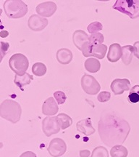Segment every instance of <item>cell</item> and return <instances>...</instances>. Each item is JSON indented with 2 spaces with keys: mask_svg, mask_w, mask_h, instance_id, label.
Returning a JSON list of instances; mask_svg holds the SVG:
<instances>
[{
  "mask_svg": "<svg viewBox=\"0 0 139 157\" xmlns=\"http://www.w3.org/2000/svg\"><path fill=\"white\" fill-rule=\"evenodd\" d=\"M101 140L108 146L121 145L130 132L128 122L110 112H103L98 124Z\"/></svg>",
  "mask_w": 139,
  "mask_h": 157,
  "instance_id": "6da1fadb",
  "label": "cell"
},
{
  "mask_svg": "<svg viewBox=\"0 0 139 157\" xmlns=\"http://www.w3.org/2000/svg\"><path fill=\"white\" fill-rule=\"evenodd\" d=\"M21 113L22 109L20 105L13 100H5L0 105V117L13 124L20 121Z\"/></svg>",
  "mask_w": 139,
  "mask_h": 157,
  "instance_id": "7a4b0ae2",
  "label": "cell"
},
{
  "mask_svg": "<svg viewBox=\"0 0 139 157\" xmlns=\"http://www.w3.org/2000/svg\"><path fill=\"white\" fill-rule=\"evenodd\" d=\"M4 10L9 18H20L28 13V6L21 0H7L4 3Z\"/></svg>",
  "mask_w": 139,
  "mask_h": 157,
  "instance_id": "3957f363",
  "label": "cell"
},
{
  "mask_svg": "<svg viewBox=\"0 0 139 157\" xmlns=\"http://www.w3.org/2000/svg\"><path fill=\"white\" fill-rule=\"evenodd\" d=\"M112 8L128 15L131 19L139 17V0H117Z\"/></svg>",
  "mask_w": 139,
  "mask_h": 157,
  "instance_id": "277c9868",
  "label": "cell"
},
{
  "mask_svg": "<svg viewBox=\"0 0 139 157\" xmlns=\"http://www.w3.org/2000/svg\"><path fill=\"white\" fill-rule=\"evenodd\" d=\"M9 66L17 75L22 76L26 73V71L28 70L29 61L24 55L16 53L9 58Z\"/></svg>",
  "mask_w": 139,
  "mask_h": 157,
  "instance_id": "5b68a950",
  "label": "cell"
},
{
  "mask_svg": "<svg viewBox=\"0 0 139 157\" xmlns=\"http://www.w3.org/2000/svg\"><path fill=\"white\" fill-rule=\"evenodd\" d=\"M81 51L83 56L86 57V58L93 56L99 59H103L107 51V46L105 44L93 46L88 42L84 44Z\"/></svg>",
  "mask_w": 139,
  "mask_h": 157,
  "instance_id": "8992f818",
  "label": "cell"
},
{
  "mask_svg": "<svg viewBox=\"0 0 139 157\" xmlns=\"http://www.w3.org/2000/svg\"><path fill=\"white\" fill-rule=\"evenodd\" d=\"M81 87L86 93L97 95L101 90V86L93 76L84 74L81 78Z\"/></svg>",
  "mask_w": 139,
  "mask_h": 157,
  "instance_id": "52a82bcc",
  "label": "cell"
},
{
  "mask_svg": "<svg viewBox=\"0 0 139 157\" xmlns=\"http://www.w3.org/2000/svg\"><path fill=\"white\" fill-rule=\"evenodd\" d=\"M61 127L57 117H46L42 121L43 132L46 137H50L52 135L60 132Z\"/></svg>",
  "mask_w": 139,
  "mask_h": 157,
  "instance_id": "ba28073f",
  "label": "cell"
},
{
  "mask_svg": "<svg viewBox=\"0 0 139 157\" xmlns=\"http://www.w3.org/2000/svg\"><path fill=\"white\" fill-rule=\"evenodd\" d=\"M47 150L52 156L60 157L66 152L67 146H66L65 142L62 139L56 137L51 140Z\"/></svg>",
  "mask_w": 139,
  "mask_h": 157,
  "instance_id": "9c48e42d",
  "label": "cell"
},
{
  "mask_svg": "<svg viewBox=\"0 0 139 157\" xmlns=\"http://www.w3.org/2000/svg\"><path fill=\"white\" fill-rule=\"evenodd\" d=\"M49 21L38 15H32L28 19V27L34 31H43L48 25Z\"/></svg>",
  "mask_w": 139,
  "mask_h": 157,
  "instance_id": "30bf717a",
  "label": "cell"
},
{
  "mask_svg": "<svg viewBox=\"0 0 139 157\" xmlns=\"http://www.w3.org/2000/svg\"><path fill=\"white\" fill-rule=\"evenodd\" d=\"M110 87L115 95H122L125 91L130 90V82L128 78H116L112 82Z\"/></svg>",
  "mask_w": 139,
  "mask_h": 157,
  "instance_id": "8fae6325",
  "label": "cell"
},
{
  "mask_svg": "<svg viewBox=\"0 0 139 157\" xmlns=\"http://www.w3.org/2000/svg\"><path fill=\"white\" fill-rule=\"evenodd\" d=\"M36 13L40 16L49 17L52 16L57 10V5L54 2H45L41 3L36 8Z\"/></svg>",
  "mask_w": 139,
  "mask_h": 157,
  "instance_id": "7c38bea8",
  "label": "cell"
},
{
  "mask_svg": "<svg viewBox=\"0 0 139 157\" xmlns=\"http://www.w3.org/2000/svg\"><path fill=\"white\" fill-rule=\"evenodd\" d=\"M77 129L80 132L83 133L86 136H89V135H93L95 132V129L93 128L92 125L91 120L90 118L83 119V120L79 121L76 124Z\"/></svg>",
  "mask_w": 139,
  "mask_h": 157,
  "instance_id": "4fadbf2b",
  "label": "cell"
},
{
  "mask_svg": "<svg viewBox=\"0 0 139 157\" xmlns=\"http://www.w3.org/2000/svg\"><path fill=\"white\" fill-rule=\"evenodd\" d=\"M58 105L53 98H49L44 101L42 106V113L46 116H54L58 112Z\"/></svg>",
  "mask_w": 139,
  "mask_h": 157,
  "instance_id": "5bb4252c",
  "label": "cell"
},
{
  "mask_svg": "<svg viewBox=\"0 0 139 157\" xmlns=\"http://www.w3.org/2000/svg\"><path fill=\"white\" fill-rule=\"evenodd\" d=\"M89 36L84 31L77 30L73 33L72 41H73L74 44L75 45V47L78 50H82L84 44L89 42Z\"/></svg>",
  "mask_w": 139,
  "mask_h": 157,
  "instance_id": "9a60e30c",
  "label": "cell"
},
{
  "mask_svg": "<svg viewBox=\"0 0 139 157\" xmlns=\"http://www.w3.org/2000/svg\"><path fill=\"white\" fill-rule=\"evenodd\" d=\"M121 58H122V47L117 43L111 44L107 54V59L109 61L115 63L118 61Z\"/></svg>",
  "mask_w": 139,
  "mask_h": 157,
  "instance_id": "2e32d148",
  "label": "cell"
},
{
  "mask_svg": "<svg viewBox=\"0 0 139 157\" xmlns=\"http://www.w3.org/2000/svg\"><path fill=\"white\" fill-rule=\"evenodd\" d=\"M72 52L69 49L62 48L57 52V60L60 64H69L72 60Z\"/></svg>",
  "mask_w": 139,
  "mask_h": 157,
  "instance_id": "e0dca14e",
  "label": "cell"
},
{
  "mask_svg": "<svg viewBox=\"0 0 139 157\" xmlns=\"http://www.w3.org/2000/svg\"><path fill=\"white\" fill-rule=\"evenodd\" d=\"M134 54V46H131V45L123 46L122 48V58H121L123 63L126 66L130 64Z\"/></svg>",
  "mask_w": 139,
  "mask_h": 157,
  "instance_id": "ac0fdd59",
  "label": "cell"
},
{
  "mask_svg": "<svg viewBox=\"0 0 139 157\" xmlns=\"http://www.w3.org/2000/svg\"><path fill=\"white\" fill-rule=\"evenodd\" d=\"M85 68L90 73H97L100 70L101 63L97 58H88L84 63Z\"/></svg>",
  "mask_w": 139,
  "mask_h": 157,
  "instance_id": "d6986e66",
  "label": "cell"
},
{
  "mask_svg": "<svg viewBox=\"0 0 139 157\" xmlns=\"http://www.w3.org/2000/svg\"><path fill=\"white\" fill-rule=\"evenodd\" d=\"M32 80H34V77L28 73H25L22 76L15 75V84H16L17 87L23 89V87L25 85L30 84Z\"/></svg>",
  "mask_w": 139,
  "mask_h": 157,
  "instance_id": "ffe728a7",
  "label": "cell"
},
{
  "mask_svg": "<svg viewBox=\"0 0 139 157\" xmlns=\"http://www.w3.org/2000/svg\"><path fill=\"white\" fill-rule=\"evenodd\" d=\"M128 154V149L122 145H116L113 146L110 151L112 157H127Z\"/></svg>",
  "mask_w": 139,
  "mask_h": 157,
  "instance_id": "44dd1931",
  "label": "cell"
},
{
  "mask_svg": "<svg viewBox=\"0 0 139 157\" xmlns=\"http://www.w3.org/2000/svg\"><path fill=\"white\" fill-rule=\"evenodd\" d=\"M57 117L61 129H67L72 124V118L66 114V113H59L58 116H57Z\"/></svg>",
  "mask_w": 139,
  "mask_h": 157,
  "instance_id": "7402d4cb",
  "label": "cell"
},
{
  "mask_svg": "<svg viewBox=\"0 0 139 157\" xmlns=\"http://www.w3.org/2000/svg\"><path fill=\"white\" fill-rule=\"evenodd\" d=\"M46 66L43 63H36L32 66V72L35 76H42L46 73Z\"/></svg>",
  "mask_w": 139,
  "mask_h": 157,
  "instance_id": "603a6c76",
  "label": "cell"
},
{
  "mask_svg": "<svg viewBox=\"0 0 139 157\" xmlns=\"http://www.w3.org/2000/svg\"><path fill=\"white\" fill-rule=\"evenodd\" d=\"M104 41V35L101 33H97V34H91L89 36V42L93 46H98V45L102 44Z\"/></svg>",
  "mask_w": 139,
  "mask_h": 157,
  "instance_id": "cb8c5ba5",
  "label": "cell"
},
{
  "mask_svg": "<svg viewBox=\"0 0 139 157\" xmlns=\"http://www.w3.org/2000/svg\"><path fill=\"white\" fill-rule=\"evenodd\" d=\"M128 99L129 102L132 103H136L139 102V85H135L130 90Z\"/></svg>",
  "mask_w": 139,
  "mask_h": 157,
  "instance_id": "d4e9b609",
  "label": "cell"
},
{
  "mask_svg": "<svg viewBox=\"0 0 139 157\" xmlns=\"http://www.w3.org/2000/svg\"><path fill=\"white\" fill-rule=\"evenodd\" d=\"M91 157H109V152L104 147L98 146L93 149Z\"/></svg>",
  "mask_w": 139,
  "mask_h": 157,
  "instance_id": "484cf974",
  "label": "cell"
},
{
  "mask_svg": "<svg viewBox=\"0 0 139 157\" xmlns=\"http://www.w3.org/2000/svg\"><path fill=\"white\" fill-rule=\"evenodd\" d=\"M102 29H103L102 24H101L100 22H98V21L90 23L87 28L88 31H89L90 34H91L99 33V31L102 30Z\"/></svg>",
  "mask_w": 139,
  "mask_h": 157,
  "instance_id": "4316f807",
  "label": "cell"
},
{
  "mask_svg": "<svg viewBox=\"0 0 139 157\" xmlns=\"http://www.w3.org/2000/svg\"><path fill=\"white\" fill-rule=\"evenodd\" d=\"M54 97L56 99L58 105H61L63 104L65 102L67 97H66L65 94L62 91H56L54 93Z\"/></svg>",
  "mask_w": 139,
  "mask_h": 157,
  "instance_id": "83f0119b",
  "label": "cell"
},
{
  "mask_svg": "<svg viewBox=\"0 0 139 157\" xmlns=\"http://www.w3.org/2000/svg\"><path fill=\"white\" fill-rule=\"evenodd\" d=\"M111 94L107 91H103L99 93V95L97 96L98 101L101 103H105V102L109 101L110 100Z\"/></svg>",
  "mask_w": 139,
  "mask_h": 157,
  "instance_id": "f1b7e54d",
  "label": "cell"
},
{
  "mask_svg": "<svg viewBox=\"0 0 139 157\" xmlns=\"http://www.w3.org/2000/svg\"><path fill=\"white\" fill-rule=\"evenodd\" d=\"M1 45H2V46H1L2 58H3L4 56H5V54L6 53V52H7V50H8L9 44V43H7V42H1Z\"/></svg>",
  "mask_w": 139,
  "mask_h": 157,
  "instance_id": "f546056e",
  "label": "cell"
},
{
  "mask_svg": "<svg viewBox=\"0 0 139 157\" xmlns=\"http://www.w3.org/2000/svg\"><path fill=\"white\" fill-rule=\"evenodd\" d=\"M134 56L136 57L137 58L139 59V42H135L134 45Z\"/></svg>",
  "mask_w": 139,
  "mask_h": 157,
  "instance_id": "4dcf8cb0",
  "label": "cell"
},
{
  "mask_svg": "<svg viewBox=\"0 0 139 157\" xmlns=\"http://www.w3.org/2000/svg\"><path fill=\"white\" fill-rule=\"evenodd\" d=\"M20 157H37V156L34 152L26 151V152L23 153V154H21L20 156Z\"/></svg>",
  "mask_w": 139,
  "mask_h": 157,
  "instance_id": "1f68e13d",
  "label": "cell"
},
{
  "mask_svg": "<svg viewBox=\"0 0 139 157\" xmlns=\"http://www.w3.org/2000/svg\"><path fill=\"white\" fill-rule=\"evenodd\" d=\"M91 152L89 150H83L80 151V156L81 157H89Z\"/></svg>",
  "mask_w": 139,
  "mask_h": 157,
  "instance_id": "d6a6232c",
  "label": "cell"
},
{
  "mask_svg": "<svg viewBox=\"0 0 139 157\" xmlns=\"http://www.w3.org/2000/svg\"><path fill=\"white\" fill-rule=\"evenodd\" d=\"M8 32L6 31H2L1 33H0V36H1V37H2V38H4V37H7L8 36Z\"/></svg>",
  "mask_w": 139,
  "mask_h": 157,
  "instance_id": "836d02e7",
  "label": "cell"
}]
</instances>
